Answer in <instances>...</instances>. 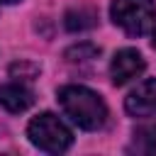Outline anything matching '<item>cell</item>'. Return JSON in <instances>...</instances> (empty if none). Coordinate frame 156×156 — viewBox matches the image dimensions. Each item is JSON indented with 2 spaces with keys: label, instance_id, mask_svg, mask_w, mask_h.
Masks as SVG:
<instances>
[{
  "label": "cell",
  "instance_id": "obj_1",
  "mask_svg": "<svg viewBox=\"0 0 156 156\" xmlns=\"http://www.w3.org/2000/svg\"><path fill=\"white\" fill-rule=\"evenodd\" d=\"M58 102L63 112L83 129H98L107 119V107L98 93L83 85H66L58 90Z\"/></svg>",
  "mask_w": 156,
  "mask_h": 156
},
{
  "label": "cell",
  "instance_id": "obj_2",
  "mask_svg": "<svg viewBox=\"0 0 156 156\" xmlns=\"http://www.w3.org/2000/svg\"><path fill=\"white\" fill-rule=\"evenodd\" d=\"M110 15L132 37H144L156 27V5L154 0H112Z\"/></svg>",
  "mask_w": 156,
  "mask_h": 156
},
{
  "label": "cell",
  "instance_id": "obj_3",
  "mask_svg": "<svg viewBox=\"0 0 156 156\" xmlns=\"http://www.w3.org/2000/svg\"><path fill=\"white\" fill-rule=\"evenodd\" d=\"M27 134H29V141L34 146H39L41 151H49V154H61L71 146L73 136L68 132V127L51 112H41L37 115L29 127H27Z\"/></svg>",
  "mask_w": 156,
  "mask_h": 156
},
{
  "label": "cell",
  "instance_id": "obj_4",
  "mask_svg": "<svg viewBox=\"0 0 156 156\" xmlns=\"http://www.w3.org/2000/svg\"><path fill=\"white\" fill-rule=\"evenodd\" d=\"M124 107L134 117H151L156 115V78L139 83L124 100Z\"/></svg>",
  "mask_w": 156,
  "mask_h": 156
},
{
  "label": "cell",
  "instance_id": "obj_5",
  "mask_svg": "<svg viewBox=\"0 0 156 156\" xmlns=\"http://www.w3.org/2000/svg\"><path fill=\"white\" fill-rule=\"evenodd\" d=\"M144 58L136 49H122L115 54L112 63H110V73H112V80L117 85H124L129 83L132 78H136L141 71H144Z\"/></svg>",
  "mask_w": 156,
  "mask_h": 156
},
{
  "label": "cell",
  "instance_id": "obj_6",
  "mask_svg": "<svg viewBox=\"0 0 156 156\" xmlns=\"http://www.w3.org/2000/svg\"><path fill=\"white\" fill-rule=\"evenodd\" d=\"M34 102L32 90H27L20 83H5L0 85V105L10 112H24L29 105Z\"/></svg>",
  "mask_w": 156,
  "mask_h": 156
},
{
  "label": "cell",
  "instance_id": "obj_7",
  "mask_svg": "<svg viewBox=\"0 0 156 156\" xmlns=\"http://www.w3.org/2000/svg\"><path fill=\"white\" fill-rule=\"evenodd\" d=\"M95 24V15L88 10H71L66 12V29L71 32H80V29H90Z\"/></svg>",
  "mask_w": 156,
  "mask_h": 156
},
{
  "label": "cell",
  "instance_id": "obj_8",
  "mask_svg": "<svg viewBox=\"0 0 156 156\" xmlns=\"http://www.w3.org/2000/svg\"><path fill=\"white\" fill-rule=\"evenodd\" d=\"M134 144H139L141 151H156V124L141 127V129L134 134Z\"/></svg>",
  "mask_w": 156,
  "mask_h": 156
},
{
  "label": "cell",
  "instance_id": "obj_9",
  "mask_svg": "<svg viewBox=\"0 0 156 156\" xmlns=\"http://www.w3.org/2000/svg\"><path fill=\"white\" fill-rule=\"evenodd\" d=\"M98 54H100L98 46H93V44H80V46L68 49V51H66V58H68V61H85V58H93V56H98Z\"/></svg>",
  "mask_w": 156,
  "mask_h": 156
},
{
  "label": "cell",
  "instance_id": "obj_10",
  "mask_svg": "<svg viewBox=\"0 0 156 156\" xmlns=\"http://www.w3.org/2000/svg\"><path fill=\"white\" fill-rule=\"evenodd\" d=\"M154 46H156V32H154Z\"/></svg>",
  "mask_w": 156,
  "mask_h": 156
},
{
  "label": "cell",
  "instance_id": "obj_11",
  "mask_svg": "<svg viewBox=\"0 0 156 156\" xmlns=\"http://www.w3.org/2000/svg\"><path fill=\"white\" fill-rule=\"evenodd\" d=\"M0 2H15V0H0Z\"/></svg>",
  "mask_w": 156,
  "mask_h": 156
}]
</instances>
